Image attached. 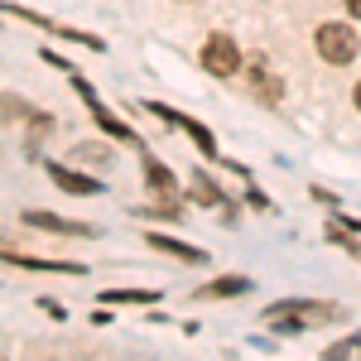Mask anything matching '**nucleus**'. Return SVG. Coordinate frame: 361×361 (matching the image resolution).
I'll list each match as a JSON object with an SVG mask.
<instances>
[{"label": "nucleus", "mask_w": 361, "mask_h": 361, "mask_svg": "<svg viewBox=\"0 0 361 361\" xmlns=\"http://www.w3.org/2000/svg\"><path fill=\"white\" fill-rule=\"evenodd\" d=\"M265 318L279 323V328H313V323H333L342 318L337 304H308V299H284V304H270Z\"/></svg>", "instance_id": "nucleus-1"}, {"label": "nucleus", "mask_w": 361, "mask_h": 361, "mask_svg": "<svg viewBox=\"0 0 361 361\" xmlns=\"http://www.w3.org/2000/svg\"><path fill=\"white\" fill-rule=\"evenodd\" d=\"M313 49L323 54V63L342 68V63H352V58L361 54V39H357L352 25H323L318 34H313Z\"/></svg>", "instance_id": "nucleus-2"}, {"label": "nucleus", "mask_w": 361, "mask_h": 361, "mask_svg": "<svg viewBox=\"0 0 361 361\" xmlns=\"http://www.w3.org/2000/svg\"><path fill=\"white\" fill-rule=\"evenodd\" d=\"M202 68H207L212 78H236V68H241V49H236V39L212 34V39L202 44Z\"/></svg>", "instance_id": "nucleus-3"}, {"label": "nucleus", "mask_w": 361, "mask_h": 361, "mask_svg": "<svg viewBox=\"0 0 361 361\" xmlns=\"http://www.w3.org/2000/svg\"><path fill=\"white\" fill-rule=\"evenodd\" d=\"M49 178H54L63 193H102V183H97V178L73 173V169H63V164H49Z\"/></svg>", "instance_id": "nucleus-4"}, {"label": "nucleus", "mask_w": 361, "mask_h": 361, "mask_svg": "<svg viewBox=\"0 0 361 361\" xmlns=\"http://www.w3.org/2000/svg\"><path fill=\"white\" fill-rule=\"evenodd\" d=\"M0 260H5V265H20V270H58V275H82V265H73V260H34V255H10V250H0Z\"/></svg>", "instance_id": "nucleus-5"}, {"label": "nucleus", "mask_w": 361, "mask_h": 361, "mask_svg": "<svg viewBox=\"0 0 361 361\" xmlns=\"http://www.w3.org/2000/svg\"><path fill=\"white\" fill-rule=\"evenodd\" d=\"M29 226H44V231H63V236H92V226L68 222V217H54V212H25Z\"/></svg>", "instance_id": "nucleus-6"}, {"label": "nucleus", "mask_w": 361, "mask_h": 361, "mask_svg": "<svg viewBox=\"0 0 361 361\" xmlns=\"http://www.w3.org/2000/svg\"><path fill=\"white\" fill-rule=\"evenodd\" d=\"M149 246H154V250H169V255H178V260H197V265L207 260V255H202L197 246H183V241H173V236H159V231L149 236Z\"/></svg>", "instance_id": "nucleus-7"}, {"label": "nucleus", "mask_w": 361, "mask_h": 361, "mask_svg": "<svg viewBox=\"0 0 361 361\" xmlns=\"http://www.w3.org/2000/svg\"><path fill=\"white\" fill-rule=\"evenodd\" d=\"M250 289V279H241V275H226V279H217V284H207V289H197L202 299H226V294H246Z\"/></svg>", "instance_id": "nucleus-8"}, {"label": "nucleus", "mask_w": 361, "mask_h": 361, "mask_svg": "<svg viewBox=\"0 0 361 361\" xmlns=\"http://www.w3.org/2000/svg\"><path fill=\"white\" fill-rule=\"evenodd\" d=\"M102 304H154V294L149 289H106Z\"/></svg>", "instance_id": "nucleus-9"}, {"label": "nucleus", "mask_w": 361, "mask_h": 361, "mask_svg": "<svg viewBox=\"0 0 361 361\" xmlns=\"http://www.w3.org/2000/svg\"><path fill=\"white\" fill-rule=\"evenodd\" d=\"M145 178H149L154 188H173V178H169V169H159L154 159H145Z\"/></svg>", "instance_id": "nucleus-10"}, {"label": "nucleus", "mask_w": 361, "mask_h": 361, "mask_svg": "<svg viewBox=\"0 0 361 361\" xmlns=\"http://www.w3.org/2000/svg\"><path fill=\"white\" fill-rule=\"evenodd\" d=\"M328 357H361V337H352V342H337V347H328Z\"/></svg>", "instance_id": "nucleus-11"}, {"label": "nucleus", "mask_w": 361, "mask_h": 361, "mask_svg": "<svg viewBox=\"0 0 361 361\" xmlns=\"http://www.w3.org/2000/svg\"><path fill=\"white\" fill-rule=\"evenodd\" d=\"M347 10H352V20H361V0H342Z\"/></svg>", "instance_id": "nucleus-12"}, {"label": "nucleus", "mask_w": 361, "mask_h": 361, "mask_svg": "<svg viewBox=\"0 0 361 361\" xmlns=\"http://www.w3.org/2000/svg\"><path fill=\"white\" fill-rule=\"evenodd\" d=\"M357 111H361V82H357Z\"/></svg>", "instance_id": "nucleus-13"}]
</instances>
